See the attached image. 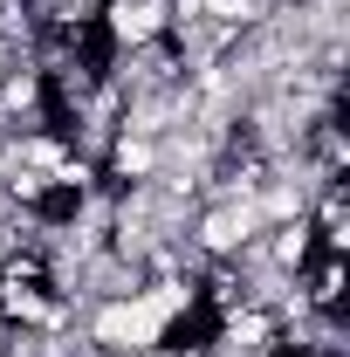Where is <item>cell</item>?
<instances>
[{"instance_id": "3957f363", "label": "cell", "mask_w": 350, "mask_h": 357, "mask_svg": "<svg viewBox=\"0 0 350 357\" xmlns=\"http://www.w3.org/2000/svg\"><path fill=\"white\" fill-rule=\"evenodd\" d=\"M344 282H350L344 255H309L303 275H296V289H303L309 310H344Z\"/></svg>"}, {"instance_id": "6da1fadb", "label": "cell", "mask_w": 350, "mask_h": 357, "mask_svg": "<svg viewBox=\"0 0 350 357\" xmlns=\"http://www.w3.org/2000/svg\"><path fill=\"white\" fill-rule=\"evenodd\" d=\"M96 35L117 48V55H131V48L172 35V7L165 0H103L96 7Z\"/></svg>"}, {"instance_id": "7a4b0ae2", "label": "cell", "mask_w": 350, "mask_h": 357, "mask_svg": "<svg viewBox=\"0 0 350 357\" xmlns=\"http://www.w3.org/2000/svg\"><path fill=\"white\" fill-rule=\"evenodd\" d=\"M158 165H165V144L158 137H137V131H117L110 151L96 158L103 185H144V178H158Z\"/></svg>"}]
</instances>
